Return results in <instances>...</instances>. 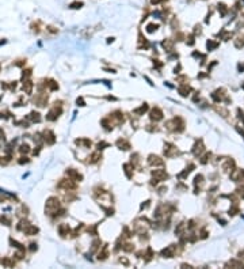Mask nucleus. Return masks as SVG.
<instances>
[{
    "mask_svg": "<svg viewBox=\"0 0 244 269\" xmlns=\"http://www.w3.org/2000/svg\"><path fill=\"white\" fill-rule=\"evenodd\" d=\"M159 1H161V0H152V3H153V4L155 3H159Z\"/></svg>",
    "mask_w": 244,
    "mask_h": 269,
    "instance_id": "nucleus-1",
    "label": "nucleus"
}]
</instances>
